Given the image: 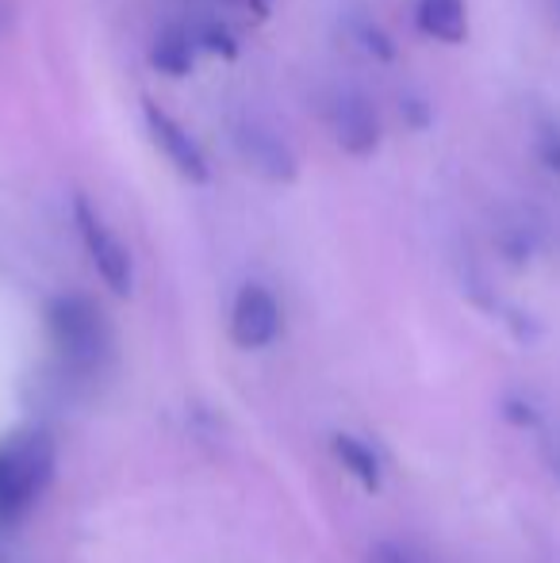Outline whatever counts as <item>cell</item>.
Listing matches in <instances>:
<instances>
[{"label": "cell", "mask_w": 560, "mask_h": 563, "mask_svg": "<svg viewBox=\"0 0 560 563\" xmlns=\"http://www.w3.org/2000/svg\"><path fill=\"white\" fill-rule=\"evenodd\" d=\"M534 150H538V162L546 165L553 177H560V123H553V119L538 123V134H534Z\"/></svg>", "instance_id": "13"}, {"label": "cell", "mask_w": 560, "mask_h": 563, "mask_svg": "<svg viewBox=\"0 0 560 563\" xmlns=\"http://www.w3.org/2000/svg\"><path fill=\"white\" fill-rule=\"evenodd\" d=\"M58 445L39 426H20L0 438V521H20L54 483Z\"/></svg>", "instance_id": "1"}, {"label": "cell", "mask_w": 560, "mask_h": 563, "mask_svg": "<svg viewBox=\"0 0 560 563\" xmlns=\"http://www.w3.org/2000/svg\"><path fill=\"white\" fill-rule=\"evenodd\" d=\"M369 563H415V560H411V552H407V549H399V544L381 541L373 552H369Z\"/></svg>", "instance_id": "15"}, {"label": "cell", "mask_w": 560, "mask_h": 563, "mask_svg": "<svg viewBox=\"0 0 560 563\" xmlns=\"http://www.w3.org/2000/svg\"><path fill=\"white\" fill-rule=\"evenodd\" d=\"M353 38H358L361 51L373 54L376 62H396V43H392V35L376 20H358V23H353Z\"/></svg>", "instance_id": "11"}, {"label": "cell", "mask_w": 560, "mask_h": 563, "mask_svg": "<svg viewBox=\"0 0 560 563\" xmlns=\"http://www.w3.org/2000/svg\"><path fill=\"white\" fill-rule=\"evenodd\" d=\"M142 123L150 131V142L165 154V162L188 180V185H208L211 180V165H208V154L200 150V142L185 131L162 104L154 100H142Z\"/></svg>", "instance_id": "4"}, {"label": "cell", "mask_w": 560, "mask_h": 563, "mask_svg": "<svg viewBox=\"0 0 560 563\" xmlns=\"http://www.w3.org/2000/svg\"><path fill=\"white\" fill-rule=\"evenodd\" d=\"M74 223H77V234H81V245H85V253H89L92 268H97V276L105 280V288L112 291V296L128 299L131 288H135V261H131L128 245L120 242V234L105 223V216H100L85 196H74Z\"/></svg>", "instance_id": "3"}, {"label": "cell", "mask_w": 560, "mask_h": 563, "mask_svg": "<svg viewBox=\"0 0 560 563\" xmlns=\"http://www.w3.org/2000/svg\"><path fill=\"white\" fill-rule=\"evenodd\" d=\"M46 334L77 376H92L112 356V327L89 296H54L46 303Z\"/></svg>", "instance_id": "2"}, {"label": "cell", "mask_w": 560, "mask_h": 563, "mask_svg": "<svg viewBox=\"0 0 560 563\" xmlns=\"http://www.w3.org/2000/svg\"><path fill=\"white\" fill-rule=\"evenodd\" d=\"M250 4H254L257 12H270V4H273V0H250Z\"/></svg>", "instance_id": "16"}, {"label": "cell", "mask_w": 560, "mask_h": 563, "mask_svg": "<svg viewBox=\"0 0 560 563\" xmlns=\"http://www.w3.org/2000/svg\"><path fill=\"white\" fill-rule=\"evenodd\" d=\"M330 131H334V142L350 157H373L381 150L384 134L376 108L353 89H342L334 97V104H330Z\"/></svg>", "instance_id": "7"}, {"label": "cell", "mask_w": 560, "mask_h": 563, "mask_svg": "<svg viewBox=\"0 0 560 563\" xmlns=\"http://www.w3.org/2000/svg\"><path fill=\"white\" fill-rule=\"evenodd\" d=\"M196 46L208 54H219V58H239V43H234V35L223 27V23H204L200 31H196Z\"/></svg>", "instance_id": "12"}, {"label": "cell", "mask_w": 560, "mask_h": 563, "mask_svg": "<svg viewBox=\"0 0 560 563\" xmlns=\"http://www.w3.org/2000/svg\"><path fill=\"white\" fill-rule=\"evenodd\" d=\"M150 66L162 77H173V81L188 77L196 69V38L177 23L162 27L154 35V43H150Z\"/></svg>", "instance_id": "9"}, {"label": "cell", "mask_w": 560, "mask_h": 563, "mask_svg": "<svg viewBox=\"0 0 560 563\" xmlns=\"http://www.w3.org/2000/svg\"><path fill=\"white\" fill-rule=\"evenodd\" d=\"M399 115H404L407 126H415V131H426V126H433V104L422 97V92H404L399 97Z\"/></svg>", "instance_id": "14"}, {"label": "cell", "mask_w": 560, "mask_h": 563, "mask_svg": "<svg viewBox=\"0 0 560 563\" xmlns=\"http://www.w3.org/2000/svg\"><path fill=\"white\" fill-rule=\"evenodd\" d=\"M4 20H8V12H4V4H0V31H4Z\"/></svg>", "instance_id": "17"}, {"label": "cell", "mask_w": 560, "mask_h": 563, "mask_svg": "<svg viewBox=\"0 0 560 563\" xmlns=\"http://www.w3.org/2000/svg\"><path fill=\"white\" fill-rule=\"evenodd\" d=\"M330 452H334V460L361 483V487L381 490V456H376L365 441L353 438V433H334V438H330Z\"/></svg>", "instance_id": "10"}, {"label": "cell", "mask_w": 560, "mask_h": 563, "mask_svg": "<svg viewBox=\"0 0 560 563\" xmlns=\"http://www.w3.org/2000/svg\"><path fill=\"white\" fill-rule=\"evenodd\" d=\"M234 146H239V154L246 157L265 180H273V185H292V180L299 177V162H296V154H292V146L273 126L257 123V119L234 123Z\"/></svg>", "instance_id": "6"}, {"label": "cell", "mask_w": 560, "mask_h": 563, "mask_svg": "<svg viewBox=\"0 0 560 563\" xmlns=\"http://www.w3.org/2000/svg\"><path fill=\"white\" fill-rule=\"evenodd\" d=\"M281 334V303L265 284H242L231 303V341L239 349H265Z\"/></svg>", "instance_id": "5"}, {"label": "cell", "mask_w": 560, "mask_h": 563, "mask_svg": "<svg viewBox=\"0 0 560 563\" xmlns=\"http://www.w3.org/2000/svg\"><path fill=\"white\" fill-rule=\"evenodd\" d=\"M557 475H560V452H557Z\"/></svg>", "instance_id": "18"}, {"label": "cell", "mask_w": 560, "mask_h": 563, "mask_svg": "<svg viewBox=\"0 0 560 563\" xmlns=\"http://www.w3.org/2000/svg\"><path fill=\"white\" fill-rule=\"evenodd\" d=\"M415 27L433 43L457 46L469 38V4L464 0H415Z\"/></svg>", "instance_id": "8"}]
</instances>
